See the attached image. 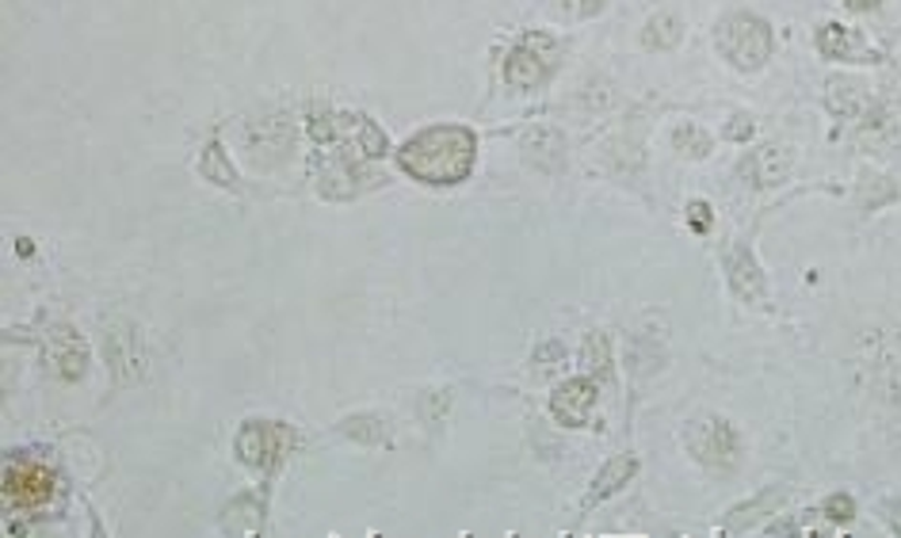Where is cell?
<instances>
[{
  "mask_svg": "<svg viewBox=\"0 0 901 538\" xmlns=\"http://www.w3.org/2000/svg\"><path fill=\"white\" fill-rule=\"evenodd\" d=\"M825 99H829V111L840 115V119H859V115L867 111V93H863V85H856V80L833 77Z\"/></svg>",
  "mask_w": 901,
  "mask_h": 538,
  "instance_id": "obj_15",
  "label": "cell"
},
{
  "mask_svg": "<svg viewBox=\"0 0 901 538\" xmlns=\"http://www.w3.org/2000/svg\"><path fill=\"white\" fill-rule=\"evenodd\" d=\"M642 43L649 50H672L680 43V20L669 12H657L654 20L646 23V31H642Z\"/></svg>",
  "mask_w": 901,
  "mask_h": 538,
  "instance_id": "obj_16",
  "label": "cell"
},
{
  "mask_svg": "<svg viewBox=\"0 0 901 538\" xmlns=\"http://www.w3.org/2000/svg\"><path fill=\"white\" fill-rule=\"evenodd\" d=\"M725 138H733V142H749V138H753V119H749V115H733L730 127H725Z\"/></svg>",
  "mask_w": 901,
  "mask_h": 538,
  "instance_id": "obj_23",
  "label": "cell"
},
{
  "mask_svg": "<svg viewBox=\"0 0 901 538\" xmlns=\"http://www.w3.org/2000/svg\"><path fill=\"white\" fill-rule=\"evenodd\" d=\"M523 153H528V161H536L539 169L554 172V169H562V161H565V142L554 127H536L523 134Z\"/></svg>",
  "mask_w": 901,
  "mask_h": 538,
  "instance_id": "obj_13",
  "label": "cell"
},
{
  "mask_svg": "<svg viewBox=\"0 0 901 538\" xmlns=\"http://www.w3.org/2000/svg\"><path fill=\"white\" fill-rule=\"evenodd\" d=\"M714 43H719L722 57L733 65V69L756 73V69H764V62L772 57L775 39H772V28H767L761 15L738 12V15H725V20L719 23Z\"/></svg>",
  "mask_w": 901,
  "mask_h": 538,
  "instance_id": "obj_2",
  "label": "cell"
},
{
  "mask_svg": "<svg viewBox=\"0 0 901 538\" xmlns=\"http://www.w3.org/2000/svg\"><path fill=\"white\" fill-rule=\"evenodd\" d=\"M554 57H558V46L554 39L547 35H531L523 39L520 46L508 54L505 62V80L512 88H520V93H528V88H536L547 80V73L554 69Z\"/></svg>",
  "mask_w": 901,
  "mask_h": 538,
  "instance_id": "obj_4",
  "label": "cell"
},
{
  "mask_svg": "<svg viewBox=\"0 0 901 538\" xmlns=\"http://www.w3.org/2000/svg\"><path fill=\"white\" fill-rule=\"evenodd\" d=\"M822 512H825V519H829V524L848 527L856 519V501H852V496H845V493H833L829 501L822 504Z\"/></svg>",
  "mask_w": 901,
  "mask_h": 538,
  "instance_id": "obj_20",
  "label": "cell"
},
{
  "mask_svg": "<svg viewBox=\"0 0 901 538\" xmlns=\"http://www.w3.org/2000/svg\"><path fill=\"white\" fill-rule=\"evenodd\" d=\"M592 409H596V386H592V378H570V383H562L550 397V412H554L558 424L565 428H585Z\"/></svg>",
  "mask_w": 901,
  "mask_h": 538,
  "instance_id": "obj_9",
  "label": "cell"
},
{
  "mask_svg": "<svg viewBox=\"0 0 901 538\" xmlns=\"http://www.w3.org/2000/svg\"><path fill=\"white\" fill-rule=\"evenodd\" d=\"M43 355H46V363L62 378H81V375H85V363H88L85 341H81V336L73 333L70 325H50L46 329Z\"/></svg>",
  "mask_w": 901,
  "mask_h": 538,
  "instance_id": "obj_8",
  "label": "cell"
},
{
  "mask_svg": "<svg viewBox=\"0 0 901 538\" xmlns=\"http://www.w3.org/2000/svg\"><path fill=\"white\" fill-rule=\"evenodd\" d=\"M104 355H107V367L115 370L119 383H135L141 378V341H138V329L130 321H107L104 325Z\"/></svg>",
  "mask_w": 901,
  "mask_h": 538,
  "instance_id": "obj_6",
  "label": "cell"
},
{
  "mask_svg": "<svg viewBox=\"0 0 901 538\" xmlns=\"http://www.w3.org/2000/svg\"><path fill=\"white\" fill-rule=\"evenodd\" d=\"M775 504H783V493L780 489H767L761 501H753V504H745V508L730 512V524H725V531H745V527L753 524L761 512H772Z\"/></svg>",
  "mask_w": 901,
  "mask_h": 538,
  "instance_id": "obj_17",
  "label": "cell"
},
{
  "mask_svg": "<svg viewBox=\"0 0 901 538\" xmlns=\"http://www.w3.org/2000/svg\"><path fill=\"white\" fill-rule=\"evenodd\" d=\"M688 451L711 470H730L738 459V432L725 420H696L688 424Z\"/></svg>",
  "mask_w": 901,
  "mask_h": 538,
  "instance_id": "obj_5",
  "label": "cell"
},
{
  "mask_svg": "<svg viewBox=\"0 0 901 538\" xmlns=\"http://www.w3.org/2000/svg\"><path fill=\"white\" fill-rule=\"evenodd\" d=\"M565 15H596L604 8V0H558Z\"/></svg>",
  "mask_w": 901,
  "mask_h": 538,
  "instance_id": "obj_22",
  "label": "cell"
},
{
  "mask_svg": "<svg viewBox=\"0 0 901 538\" xmlns=\"http://www.w3.org/2000/svg\"><path fill=\"white\" fill-rule=\"evenodd\" d=\"M817 50H822L829 62H856V65L879 62V50L867 43L859 31L845 28V23H825V28L817 31Z\"/></svg>",
  "mask_w": 901,
  "mask_h": 538,
  "instance_id": "obj_10",
  "label": "cell"
},
{
  "mask_svg": "<svg viewBox=\"0 0 901 538\" xmlns=\"http://www.w3.org/2000/svg\"><path fill=\"white\" fill-rule=\"evenodd\" d=\"M290 443H295V435H290L283 424L248 420V424H241L233 451H237V459L245 462L248 470H272V466H279V459L287 454Z\"/></svg>",
  "mask_w": 901,
  "mask_h": 538,
  "instance_id": "obj_3",
  "label": "cell"
},
{
  "mask_svg": "<svg viewBox=\"0 0 901 538\" xmlns=\"http://www.w3.org/2000/svg\"><path fill=\"white\" fill-rule=\"evenodd\" d=\"M688 222L696 234H707L711 229V206L703 203V198H696V203H688Z\"/></svg>",
  "mask_w": 901,
  "mask_h": 538,
  "instance_id": "obj_21",
  "label": "cell"
},
{
  "mask_svg": "<svg viewBox=\"0 0 901 538\" xmlns=\"http://www.w3.org/2000/svg\"><path fill=\"white\" fill-rule=\"evenodd\" d=\"M199 172H203V176L211 180V184H219V187H237V176H233V169L225 164L219 146H206L203 161H199Z\"/></svg>",
  "mask_w": 901,
  "mask_h": 538,
  "instance_id": "obj_18",
  "label": "cell"
},
{
  "mask_svg": "<svg viewBox=\"0 0 901 538\" xmlns=\"http://www.w3.org/2000/svg\"><path fill=\"white\" fill-rule=\"evenodd\" d=\"M478 161V138L466 127H428L398 149V164L428 187L463 184Z\"/></svg>",
  "mask_w": 901,
  "mask_h": 538,
  "instance_id": "obj_1",
  "label": "cell"
},
{
  "mask_svg": "<svg viewBox=\"0 0 901 538\" xmlns=\"http://www.w3.org/2000/svg\"><path fill=\"white\" fill-rule=\"evenodd\" d=\"M725 271H730V287L733 294L741 298V302H761L764 298V276L761 268H756L753 252L749 248H730V256H725Z\"/></svg>",
  "mask_w": 901,
  "mask_h": 538,
  "instance_id": "obj_11",
  "label": "cell"
},
{
  "mask_svg": "<svg viewBox=\"0 0 901 538\" xmlns=\"http://www.w3.org/2000/svg\"><path fill=\"white\" fill-rule=\"evenodd\" d=\"M54 496V474L35 462H15L4 470V501L15 508H39Z\"/></svg>",
  "mask_w": 901,
  "mask_h": 538,
  "instance_id": "obj_7",
  "label": "cell"
},
{
  "mask_svg": "<svg viewBox=\"0 0 901 538\" xmlns=\"http://www.w3.org/2000/svg\"><path fill=\"white\" fill-rule=\"evenodd\" d=\"M672 146L688 157H707L711 153V134H703L696 122H683V127L672 130Z\"/></svg>",
  "mask_w": 901,
  "mask_h": 538,
  "instance_id": "obj_19",
  "label": "cell"
},
{
  "mask_svg": "<svg viewBox=\"0 0 901 538\" xmlns=\"http://www.w3.org/2000/svg\"><path fill=\"white\" fill-rule=\"evenodd\" d=\"M638 474V459H630V454H619V459H607L604 470H600L596 477H592V489L585 496V508H596V504H604L607 496H615L619 489H627V482Z\"/></svg>",
  "mask_w": 901,
  "mask_h": 538,
  "instance_id": "obj_12",
  "label": "cell"
},
{
  "mask_svg": "<svg viewBox=\"0 0 901 538\" xmlns=\"http://www.w3.org/2000/svg\"><path fill=\"white\" fill-rule=\"evenodd\" d=\"M787 169H791V153L787 149H775V146H764V149H756L753 157L745 161V176L753 180L756 187H772V184H780L783 176H787Z\"/></svg>",
  "mask_w": 901,
  "mask_h": 538,
  "instance_id": "obj_14",
  "label": "cell"
},
{
  "mask_svg": "<svg viewBox=\"0 0 901 538\" xmlns=\"http://www.w3.org/2000/svg\"><path fill=\"white\" fill-rule=\"evenodd\" d=\"M848 8H859V12H863V8H875L879 4V0H845Z\"/></svg>",
  "mask_w": 901,
  "mask_h": 538,
  "instance_id": "obj_24",
  "label": "cell"
}]
</instances>
